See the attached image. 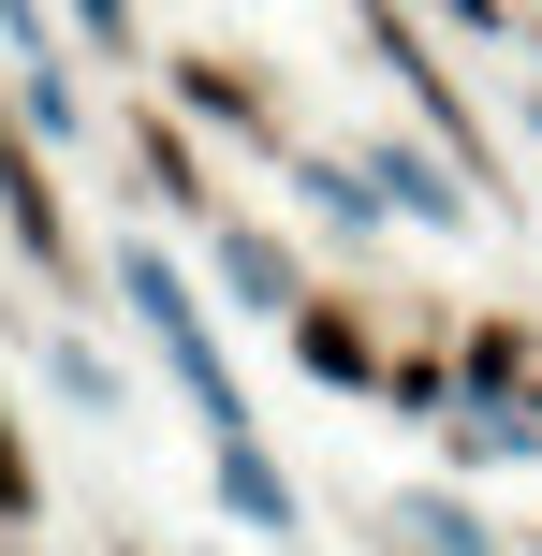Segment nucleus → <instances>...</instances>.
<instances>
[{
  "label": "nucleus",
  "mask_w": 542,
  "mask_h": 556,
  "mask_svg": "<svg viewBox=\"0 0 542 556\" xmlns=\"http://www.w3.org/2000/svg\"><path fill=\"white\" fill-rule=\"evenodd\" d=\"M293 352H308L323 381H367V366H381V352H367V323H352V307H308V323H293Z\"/></svg>",
  "instance_id": "obj_1"
},
{
  "label": "nucleus",
  "mask_w": 542,
  "mask_h": 556,
  "mask_svg": "<svg viewBox=\"0 0 542 556\" xmlns=\"http://www.w3.org/2000/svg\"><path fill=\"white\" fill-rule=\"evenodd\" d=\"M45 483H29V454H15V425H0V513H29Z\"/></svg>",
  "instance_id": "obj_2"
}]
</instances>
